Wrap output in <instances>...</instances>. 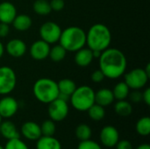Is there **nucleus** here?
<instances>
[{"label": "nucleus", "mask_w": 150, "mask_h": 149, "mask_svg": "<svg viewBox=\"0 0 150 149\" xmlns=\"http://www.w3.org/2000/svg\"><path fill=\"white\" fill-rule=\"evenodd\" d=\"M142 101L147 105H150V89L147 88L142 93Z\"/></svg>", "instance_id": "obj_37"}, {"label": "nucleus", "mask_w": 150, "mask_h": 149, "mask_svg": "<svg viewBox=\"0 0 150 149\" xmlns=\"http://www.w3.org/2000/svg\"><path fill=\"white\" fill-rule=\"evenodd\" d=\"M87 112H88V115H89L90 119L94 120V121H100L105 116V107H103V106H101L96 103L93 105H91L88 109Z\"/></svg>", "instance_id": "obj_25"}, {"label": "nucleus", "mask_w": 150, "mask_h": 149, "mask_svg": "<svg viewBox=\"0 0 150 149\" xmlns=\"http://www.w3.org/2000/svg\"><path fill=\"white\" fill-rule=\"evenodd\" d=\"M116 149H134L132 143L127 140L119 141L115 146Z\"/></svg>", "instance_id": "obj_35"}, {"label": "nucleus", "mask_w": 150, "mask_h": 149, "mask_svg": "<svg viewBox=\"0 0 150 149\" xmlns=\"http://www.w3.org/2000/svg\"><path fill=\"white\" fill-rule=\"evenodd\" d=\"M19 133L25 140L31 141H36L42 136L40 126L34 121H26L23 123Z\"/></svg>", "instance_id": "obj_12"}, {"label": "nucleus", "mask_w": 150, "mask_h": 149, "mask_svg": "<svg viewBox=\"0 0 150 149\" xmlns=\"http://www.w3.org/2000/svg\"><path fill=\"white\" fill-rule=\"evenodd\" d=\"M76 137L79 141L90 140L92 136L91 128L86 124H80L76 128Z\"/></svg>", "instance_id": "obj_26"}, {"label": "nucleus", "mask_w": 150, "mask_h": 149, "mask_svg": "<svg viewBox=\"0 0 150 149\" xmlns=\"http://www.w3.org/2000/svg\"><path fill=\"white\" fill-rule=\"evenodd\" d=\"M50 44L40 40L34 41L30 47V54L36 61H43L48 57L50 51Z\"/></svg>", "instance_id": "obj_13"}, {"label": "nucleus", "mask_w": 150, "mask_h": 149, "mask_svg": "<svg viewBox=\"0 0 150 149\" xmlns=\"http://www.w3.org/2000/svg\"><path fill=\"white\" fill-rule=\"evenodd\" d=\"M4 149H29L26 143L20 138L11 139L7 141L4 145Z\"/></svg>", "instance_id": "obj_30"}, {"label": "nucleus", "mask_w": 150, "mask_h": 149, "mask_svg": "<svg viewBox=\"0 0 150 149\" xmlns=\"http://www.w3.org/2000/svg\"><path fill=\"white\" fill-rule=\"evenodd\" d=\"M114 111L120 117H128L132 114L133 107L132 105L126 99L118 100L114 105Z\"/></svg>", "instance_id": "obj_22"}, {"label": "nucleus", "mask_w": 150, "mask_h": 149, "mask_svg": "<svg viewBox=\"0 0 150 149\" xmlns=\"http://www.w3.org/2000/svg\"><path fill=\"white\" fill-rule=\"evenodd\" d=\"M17 76L15 71L8 67H0V95L6 96L10 94L16 87Z\"/></svg>", "instance_id": "obj_6"}, {"label": "nucleus", "mask_w": 150, "mask_h": 149, "mask_svg": "<svg viewBox=\"0 0 150 149\" xmlns=\"http://www.w3.org/2000/svg\"><path fill=\"white\" fill-rule=\"evenodd\" d=\"M0 149H4V148L2 145H0Z\"/></svg>", "instance_id": "obj_41"}, {"label": "nucleus", "mask_w": 150, "mask_h": 149, "mask_svg": "<svg viewBox=\"0 0 150 149\" xmlns=\"http://www.w3.org/2000/svg\"><path fill=\"white\" fill-rule=\"evenodd\" d=\"M5 49H4V47L3 45V43L0 41V58L4 55V53Z\"/></svg>", "instance_id": "obj_39"}, {"label": "nucleus", "mask_w": 150, "mask_h": 149, "mask_svg": "<svg viewBox=\"0 0 150 149\" xmlns=\"http://www.w3.org/2000/svg\"><path fill=\"white\" fill-rule=\"evenodd\" d=\"M11 24L16 30L19 32H25L32 26L33 20L27 14H19L15 17Z\"/></svg>", "instance_id": "obj_20"}, {"label": "nucleus", "mask_w": 150, "mask_h": 149, "mask_svg": "<svg viewBox=\"0 0 150 149\" xmlns=\"http://www.w3.org/2000/svg\"><path fill=\"white\" fill-rule=\"evenodd\" d=\"M57 85L59 89V93L67 95L69 97H70L72 93L75 91V90L76 89V85L75 82L69 78H63L60 80L57 83Z\"/></svg>", "instance_id": "obj_21"}, {"label": "nucleus", "mask_w": 150, "mask_h": 149, "mask_svg": "<svg viewBox=\"0 0 150 149\" xmlns=\"http://www.w3.org/2000/svg\"><path fill=\"white\" fill-rule=\"evenodd\" d=\"M10 32V27L8 24L0 22V38L6 37Z\"/></svg>", "instance_id": "obj_36"}, {"label": "nucleus", "mask_w": 150, "mask_h": 149, "mask_svg": "<svg viewBox=\"0 0 150 149\" xmlns=\"http://www.w3.org/2000/svg\"><path fill=\"white\" fill-rule=\"evenodd\" d=\"M17 16V9L13 4L10 2L0 3V22L5 24H11Z\"/></svg>", "instance_id": "obj_15"}, {"label": "nucleus", "mask_w": 150, "mask_h": 149, "mask_svg": "<svg viewBox=\"0 0 150 149\" xmlns=\"http://www.w3.org/2000/svg\"><path fill=\"white\" fill-rule=\"evenodd\" d=\"M93 54L92 50L89 47H82L77 50L75 54V62L79 67H88L93 61Z\"/></svg>", "instance_id": "obj_17"}, {"label": "nucleus", "mask_w": 150, "mask_h": 149, "mask_svg": "<svg viewBox=\"0 0 150 149\" xmlns=\"http://www.w3.org/2000/svg\"><path fill=\"white\" fill-rule=\"evenodd\" d=\"M36 149H62V144L54 136H41L36 141Z\"/></svg>", "instance_id": "obj_19"}, {"label": "nucleus", "mask_w": 150, "mask_h": 149, "mask_svg": "<svg viewBox=\"0 0 150 149\" xmlns=\"http://www.w3.org/2000/svg\"><path fill=\"white\" fill-rule=\"evenodd\" d=\"M62 29L58 24L52 21L45 22L40 28V35L42 40L48 44L57 43L60 40Z\"/></svg>", "instance_id": "obj_9"}, {"label": "nucleus", "mask_w": 150, "mask_h": 149, "mask_svg": "<svg viewBox=\"0 0 150 149\" xmlns=\"http://www.w3.org/2000/svg\"><path fill=\"white\" fill-rule=\"evenodd\" d=\"M33 11L40 16H46L52 11V9L47 0H36L33 3Z\"/></svg>", "instance_id": "obj_28"}, {"label": "nucleus", "mask_w": 150, "mask_h": 149, "mask_svg": "<svg viewBox=\"0 0 150 149\" xmlns=\"http://www.w3.org/2000/svg\"><path fill=\"white\" fill-rule=\"evenodd\" d=\"M111 41V31L103 24L93 25L86 33V44L92 51L103 52L109 47Z\"/></svg>", "instance_id": "obj_2"}, {"label": "nucleus", "mask_w": 150, "mask_h": 149, "mask_svg": "<svg viewBox=\"0 0 150 149\" xmlns=\"http://www.w3.org/2000/svg\"><path fill=\"white\" fill-rule=\"evenodd\" d=\"M59 43L67 52H76L86 44V32L78 26H69L62 31Z\"/></svg>", "instance_id": "obj_3"}, {"label": "nucleus", "mask_w": 150, "mask_h": 149, "mask_svg": "<svg viewBox=\"0 0 150 149\" xmlns=\"http://www.w3.org/2000/svg\"><path fill=\"white\" fill-rule=\"evenodd\" d=\"M40 130L43 136H54L56 131L55 122L51 120L50 119L43 121L40 125Z\"/></svg>", "instance_id": "obj_29"}, {"label": "nucleus", "mask_w": 150, "mask_h": 149, "mask_svg": "<svg viewBox=\"0 0 150 149\" xmlns=\"http://www.w3.org/2000/svg\"><path fill=\"white\" fill-rule=\"evenodd\" d=\"M135 149H150V146L148 143H142V144L139 145Z\"/></svg>", "instance_id": "obj_38"}, {"label": "nucleus", "mask_w": 150, "mask_h": 149, "mask_svg": "<svg viewBox=\"0 0 150 149\" xmlns=\"http://www.w3.org/2000/svg\"><path fill=\"white\" fill-rule=\"evenodd\" d=\"M35 98L42 104H49L59 96L57 83L50 78L42 77L38 79L33 87Z\"/></svg>", "instance_id": "obj_4"}, {"label": "nucleus", "mask_w": 150, "mask_h": 149, "mask_svg": "<svg viewBox=\"0 0 150 149\" xmlns=\"http://www.w3.org/2000/svg\"><path fill=\"white\" fill-rule=\"evenodd\" d=\"M5 51L11 56L14 58H19L25 54L26 45L23 40L19 39H13L8 41L6 44Z\"/></svg>", "instance_id": "obj_14"}, {"label": "nucleus", "mask_w": 150, "mask_h": 149, "mask_svg": "<svg viewBox=\"0 0 150 149\" xmlns=\"http://www.w3.org/2000/svg\"><path fill=\"white\" fill-rule=\"evenodd\" d=\"M114 98L117 100H124L128 97L130 93V89L125 82L118 83L112 90Z\"/></svg>", "instance_id": "obj_23"}, {"label": "nucleus", "mask_w": 150, "mask_h": 149, "mask_svg": "<svg viewBox=\"0 0 150 149\" xmlns=\"http://www.w3.org/2000/svg\"><path fill=\"white\" fill-rule=\"evenodd\" d=\"M135 130L137 133L141 136H149L150 134V118L146 116L141 118L136 125H135Z\"/></svg>", "instance_id": "obj_24"}, {"label": "nucleus", "mask_w": 150, "mask_h": 149, "mask_svg": "<svg viewBox=\"0 0 150 149\" xmlns=\"http://www.w3.org/2000/svg\"><path fill=\"white\" fill-rule=\"evenodd\" d=\"M49 3H50L52 11H60L63 10V8L65 6L64 0H51Z\"/></svg>", "instance_id": "obj_32"}, {"label": "nucleus", "mask_w": 150, "mask_h": 149, "mask_svg": "<svg viewBox=\"0 0 150 149\" xmlns=\"http://www.w3.org/2000/svg\"><path fill=\"white\" fill-rule=\"evenodd\" d=\"M128 97L134 103H140L142 101V93L140 91V90H134V91L129 93Z\"/></svg>", "instance_id": "obj_34"}, {"label": "nucleus", "mask_w": 150, "mask_h": 149, "mask_svg": "<svg viewBox=\"0 0 150 149\" xmlns=\"http://www.w3.org/2000/svg\"><path fill=\"white\" fill-rule=\"evenodd\" d=\"M0 133L7 141L16 138H20V133L13 122L9 119L2 121L0 125Z\"/></svg>", "instance_id": "obj_16"}, {"label": "nucleus", "mask_w": 150, "mask_h": 149, "mask_svg": "<svg viewBox=\"0 0 150 149\" xmlns=\"http://www.w3.org/2000/svg\"><path fill=\"white\" fill-rule=\"evenodd\" d=\"M18 110V101L10 96H5L0 99V116L2 119H10Z\"/></svg>", "instance_id": "obj_11"}, {"label": "nucleus", "mask_w": 150, "mask_h": 149, "mask_svg": "<svg viewBox=\"0 0 150 149\" xmlns=\"http://www.w3.org/2000/svg\"><path fill=\"white\" fill-rule=\"evenodd\" d=\"M73 108L78 112H87L88 109L95 104V91L87 85L76 87L69 98Z\"/></svg>", "instance_id": "obj_5"}, {"label": "nucleus", "mask_w": 150, "mask_h": 149, "mask_svg": "<svg viewBox=\"0 0 150 149\" xmlns=\"http://www.w3.org/2000/svg\"><path fill=\"white\" fill-rule=\"evenodd\" d=\"M69 112V107L68 102L57 97L54 101L48 104L47 113L51 120L54 122H61L64 120Z\"/></svg>", "instance_id": "obj_8"}, {"label": "nucleus", "mask_w": 150, "mask_h": 149, "mask_svg": "<svg viewBox=\"0 0 150 149\" xmlns=\"http://www.w3.org/2000/svg\"><path fill=\"white\" fill-rule=\"evenodd\" d=\"M99 69L109 79H117L125 74L127 69V58L117 48H106L99 58Z\"/></svg>", "instance_id": "obj_1"}, {"label": "nucleus", "mask_w": 150, "mask_h": 149, "mask_svg": "<svg viewBox=\"0 0 150 149\" xmlns=\"http://www.w3.org/2000/svg\"><path fill=\"white\" fill-rule=\"evenodd\" d=\"M99 140L104 147L108 148H115L116 144L120 141V133L115 126H105L100 131Z\"/></svg>", "instance_id": "obj_10"}, {"label": "nucleus", "mask_w": 150, "mask_h": 149, "mask_svg": "<svg viewBox=\"0 0 150 149\" xmlns=\"http://www.w3.org/2000/svg\"><path fill=\"white\" fill-rule=\"evenodd\" d=\"M76 149H103L101 145L97 141L92 140H87L83 141H80Z\"/></svg>", "instance_id": "obj_31"}, {"label": "nucleus", "mask_w": 150, "mask_h": 149, "mask_svg": "<svg viewBox=\"0 0 150 149\" xmlns=\"http://www.w3.org/2000/svg\"><path fill=\"white\" fill-rule=\"evenodd\" d=\"M91 81H92V82L98 83L103 82L104 79L105 78V76L104 73H103L100 69H97V70H95V71L91 74Z\"/></svg>", "instance_id": "obj_33"}, {"label": "nucleus", "mask_w": 150, "mask_h": 149, "mask_svg": "<svg viewBox=\"0 0 150 149\" xmlns=\"http://www.w3.org/2000/svg\"><path fill=\"white\" fill-rule=\"evenodd\" d=\"M149 76L144 68H134L125 75V83L132 90H141L146 86Z\"/></svg>", "instance_id": "obj_7"}, {"label": "nucleus", "mask_w": 150, "mask_h": 149, "mask_svg": "<svg viewBox=\"0 0 150 149\" xmlns=\"http://www.w3.org/2000/svg\"><path fill=\"white\" fill-rule=\"evenodd\" d=\"M114 100L115 98L112 90L109 89L103 88L95 92V103L103 107L111 105L114 102Z\"/></svg>", "instance_id": "obj_18"}, {"label": "nucleus", "mask_w": 150, "mask_h": 149, "mask_svg": "<svg viewBox=\"0 0 150 149\" xmlns=\"http://www.w3.org/2000/svg\"><path fill=\"white\" fill-rule=\"evenodd\" d=\"M2 121H3V119H2V117L0 116V125H1V123H2Z\"/></svg>", "instance_id": "obj_40"}, {"label": "nucleus", "mask_w": 150, "mask_h": 149, "mask_svg": "<svg viewBox=\"0 0 150 149\" xmlns=\"http://www.w3.org/2000/svg\"><path fill=\"white\" fill-rule=\"evenodd\" d=\"M66 54H67V51L65 50V48L61 44H58V45L54 46L52 48H50L48 57H50V59L53 61L59 62V61H62L65 58Z\"/></svg>", "instance_id": "obj_27"}]
</instances>
